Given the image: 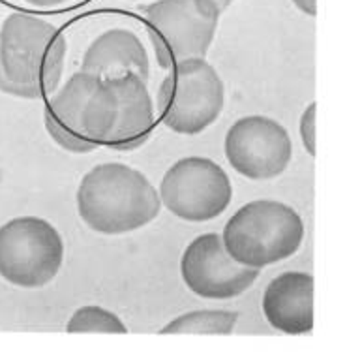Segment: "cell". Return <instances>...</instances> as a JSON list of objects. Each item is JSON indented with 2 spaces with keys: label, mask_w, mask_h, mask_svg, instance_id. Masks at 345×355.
Here are the masks:
<instances>
[{
  "label": "cell",
  "mask_w": 345,
  "mask_h": 355,
  "mask_svg": "<svg viewBox=\"0 0 345 355\" xmlns=\"http://www.w3.org/2000/svg\"><path fill=\"white\" fill-rule=\"evenodd\" d=\"M25 4L33 8H39V10H51V8H60L70 4L71 0H23Z\"/></svg>",
  "instance_id": "17"
},
{
  "label": "cell",
  "mask_w": 345,
  "mask_h": 355,
  "mask_svg": "<svg viewBox=\"0 0 345 355\" xmlns=\"http://www.w3.org/2000/svg\"><path fill=\"white\" fill-rule=\"evenodd\" d=\"M212 4H216L218 10H225V8H229L235 0H211Z\"/></svg>",
  "instance_id": "19"
},
{
  "label": "cell",
  "mask_w": 345,
  "mask_h": 355,
  "mask_svg": "<svg viewBox=\"0 0 345 355\" xmlns=\"http://www.w3.org/2000/svg\"><path fill=\"white\" fill-rule=\"evenodd\" d=\"M68 333H105V335H126L128 327L124 325L121 318L115 312L96 306V304H87L77 309L66 323Z\"/></svg>",
  "instance_id": "15"
},
{
  "label": "cell",
  "mask_w": 345,
  "mask_h": 355,
  "mask_svg": "<svg viewBox=\"0 0 345 355\" xmlns=\"http://www.w3.org/2000/svg\"><path fill=\"white\" fill-rule=\"evenodd\" d=\"M116 96L115 126L105 145L115 150H135L150 137L156 121V111L147 81L139 76L128 73L107 79Z\"/></svg>",
  "instance_id": "12"
},
{
  "label": "cell",
  "mask_w": 345,
  "mask_h": 355,
  "mask_svg": "<svg viewBox=\"0 0 345 355\" xmlns=\"http://www.w3.org/2000/svg\"><path fill=\"white\" fill-rule=\"evenodd\" d=\"M225 158L249 181L280 177L293 156L288 130L270 116L248 115L231 124L224 141Z\"/></svg>",
  "instance_id": "9"
},
{
  "label": "cell",
  "mask_w": 345,
  "mask_h": 355,
  "mask_svg": "<svg viewBox=\"0 0 345 355\" xmlns=\"http://www.w3.org/2000/svg\"><path fill=\"white\" fill-rule=\"evenodd\" d=\"M116 119V96L107 79L77 71L44 107L45 128L58 147L85 155L105 145Z\"/></svg>",
  "instance_id": "3"
},
{
  "label": "cell",
  "mask_w": 345,
  "mask_h": 355,
  "mask_svg": "<svg viewBox=\"0 0 345 355\" xmlns=\"http://www.w3.org/2000/svg\"><path fill=\"white\" fill-rule=\"evenodd\" d=\"M154 55L163 70L190 58H206L220 13L211 0H156L143 8Z\"/></svg>",
  "instance_id": "6"
},
{
  "label": "cell",
  "mask_w": 345,
  "mask_h": 355,
  "mask_svg": "<svg viewBox=\"0 0 345 355\" xmlns=\"http://www.w3.org/2000/svg\"><path fill=\"white\" fill-rule=\"evenodd\" d=\"M233 200V184L222 166L206 156H186L167 169L160 182V201L186 222L218 218Z\"/></svg>",
  "instance_id": "8"
},
{
  "label": "cell",
  "mask_w": 345,
  "mask_h": 355,
  "mask_svg": "<svg viewBox=\"0 0 345 355\" xmlns=\"http://www.w3.org/2000/svg\"><path fill=\"white\" fill-rule=\"evenodd\" d=\"M180 275L188 290L209 301H227L248 291L259 277L251 269L231 258L222 235L203 233L186 246L180 259Z\"/></svg>",
  "instance_id": "10"
},
{
  "label": "cell",
  "mask_w": 345,
  "mask_h": 355,
  "mask_svg": "<svg viewBox=\"0 0 345 355\" xmlns=\"http://www.w3.org/2000/svg\"><path fill=\"white\" fill-rule=\"evenodd\" d=\"M294 6L299 8L302 13H306L310 17L317 15V0H291Z\"/></svg>",
  "instance_id": "18"
},
{
  "label": "cell",
  "mask_w": 345,
  "mask_h": 355,
  "mask_svg": "<svg viewBox=\"0 0 345 355\" xmlns=\"http://www.w3.org/2000/svg\"><path fill=\"white\" fill-rule=\"evenodd\" d=\"M313 288L315 280L304 271H288L272 278L261 303L270 327L283 335H310L313 331Z\"/></svg>",
  "instance_id": "11"
},
{
  "label": "cell",
  "mask_w": 345,
  "mask_h": 355,
  "mask_svg": "<svg viewBox=\"0 0 345 355\" xmlns=\"http://www.w3.org/2000/svg\"><path fill=\"white\" fill-rule=\"evenodd\" d=\"M238 322L231 310H193L175 318L161 327V335H222L233 333Z\"/></svg>",
  "instance_id": "14"
},
{
  "label": "cell",
  "mask_w": 345,
  "mask_h": 355,
  "mask_svg": "<svg viewBox=\"0 0 345 355\" xmlns=\"http://www.w3.org/2000/svg\"><path fill=\"white\" fill-rule=\"evenodd\" d=\"M161 123L180 136H197L216 123L225 105L220 73L205 58L175 64L158 92Z\"/></svg>",
  "instance_id": "5"
},
{
  "label": "cell",
  "mask_w": 345,
  "mask_h": 355,
  "mask_svg": "<svg viewBox=\"0 0 345 355\" xmlns=\"http://www.w3.org/2000/svg\"><path fill=\"white\" fill-rule=\"evenodd\" d=\"M315 126H317V103L312 102L301 116V137L308 155L315 156Z\"/></svg>",
  "instance_id": "16"
},
{
  "label": "cell",
  "mask_w": 345,
  "mask_h": 355,
  "mask_svg": "<svg viewBox=\"0 0 345 355\" xmlns=\"http://www.w3.org/2000/svg\"><path fill=\"white\" fill-rule=\"evenodd\" d=\"M68 40L49 21L12 13L0 26V68L25 100H39L58 89Z\"/></svg>",
  "instance_id": "2"
},
{
  "label": "cell",
  "mask_w": 345,
  "mask_h": 355,
  "mask_svg": "<svg viewBox=\"0 0 345 355\" xmlns=\"http://www.w3.org/2000/svg\"><path fill=\"white\" fill-rule=\"evenodd\" d=\"M77 213L92 232L124 235L158 218V190L143 175L121 162L98 164L77 187Z\"/></svg>",
  "instance_id": "1"
},
{
  "label": "cell",
  "mask_w": 345,
  "mask_h": 355,
  "mask_svg": "<svg viewBox=\"0 0 345 355\" xmlns=\"http://www.w3.org/2000/svg\"><path fill=\"white\" fill-rule=\"evenodd\" d=\"M304 241V222L293 207L276 200L249 201L233 214L222 243L240 265L259 269L289 259Z\"/></svg>",
  "instance_id": "4"
},
{
  "label": "cell",
  "mask_w": 345,
  "mask_h": 355,
  "mask_svg": "<svg viewBox=\"0 0 345 355\" xmlns=\"http://www.w3.org/2000/svg\"><path fill=\"white\" fill-rule=\"evenodd\" d=\"M64 261V241L51 222L17 216L0 226V277L25 290L44 288Z\"/></svg>",
  "instance_id": "7"
},
{
  "label": "cell",
  "mask_w": 345,
  "mask_h": 355,
  "mask_svg": "<svg viewBox=\"0 0 345 355\" xmlns=\"http://www.w3.org/2000/svg\"><path fill=\"white\" fill-rule=\"evenodd\" d=\"M81 71L102 79L134 73L147 81L150 76V60L147 47L134 31L115 26L92 40L83 55Z\"/></svg>",
  "instance_id": "13"
}]
</instances>
